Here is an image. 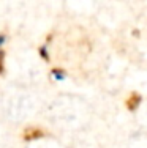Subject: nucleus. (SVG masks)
I'll return each mask as SVG.
<instances>
[{
  "mask_svg": "<svg viewBox=\"0 0 147 148\" xmlns=\"http://www.w3.org/2000/svg\"><path fill=\"white\" fill-rule=\"evenodd\" d=\"M44 136V131L40 128H33V126H30V128H27L26 131H24V140H35V139H40V137Z\"/></svg>",
  "mask_w": 147,
  "mask_h": 148,
  "instance_id": "nucleus-1",
  "label": "nucleus"
},
{
  "mask_svg": "<svg viewBox=\"0 0 147 148\" xmlns=\"http://www.w3.org/2000/svg\"><path fill=\"white\" fill-rule=\"evenodd\" d=\"M3 58H5V52L0 51V74H3L5 68H3Z\"/></svg>",
  "mask_w": 147,
  "mask_h": 148,
  "instance_id": "nucleus-5",
  "label": "nucleus"
},
{
  "mask_svg": "<svg viewBox=\"0 0 147 148\" xmlns=\"http://www.w3.org/2000/svg\"><path fill=\"white\" fill-rule=\"evenodd\" d=\"M142 103V96L139 93H131L130 96H128V99H127V109L128 110H131V112H135L136 109L139 107V104Z\"/></svg>",
  "mask_w": 147,
  "mask_h": 148,
  "instance_id": "nucleus-2",
  "label": "nucleus"
},
{
  "mask_svg": "<svg viewBox=\"0 0 147 148\" xmlns=\"http://www.w3.org/2000/svg\"><path fill=\"white\" fill-rule=\"evenodd\" d=\"M5 41H6V36L0 33V51H2V47H3V44H5Z\"/></svg>",
  "mask_w": 147,
  "mask_h": 148,
  "instance_id": "nucleus-6",
  "label": "nucleus"
},
{
  "mask_svg": "<svg viewBox=\"0 0 147 148\" xmlns=\"http://www.w3.org/2000/svg\"><path fill=\"white\" fill-rule=\"evenodd\" d=\"M40 55H41L44 60H46V62H49V54H48V47H46V46L40 47Z\"/></svg>",
  "mask_w": 147,
  "mask_h": 148,
  "instance_id": "nucleus-4",
  "label": "nucleus"
},
{
  "mask_svg": "<svg viewBox=\"0 0 147 148\" xmlns=\"http://www.w3.org/2000/svg\"><path fill=\"white\" fill-rule=\"evenodd\" d=\"M52 77L54 79H57V80H63L66 79V73L63 71V69H60V68H55V69H52Z\"/></svg>",
  "mask_w": 147,
  "mask_h": 148,
  "instance_id": "nucleus-3",
  "label": "nucleus"
}]
</instances>
